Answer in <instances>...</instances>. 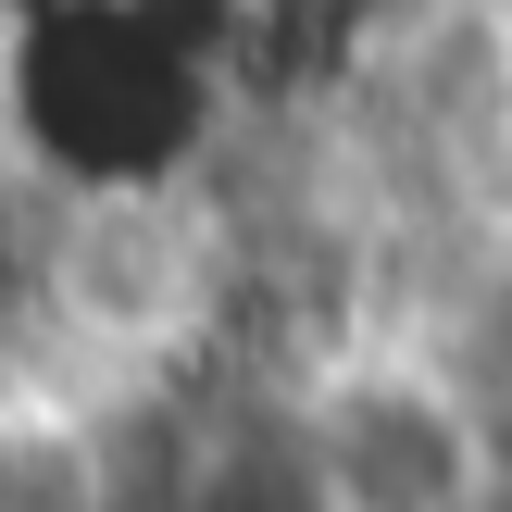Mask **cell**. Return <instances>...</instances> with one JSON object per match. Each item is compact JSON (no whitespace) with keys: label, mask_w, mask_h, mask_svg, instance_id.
I'll list each match as a JSON object with an SVG mask.
<instances>
[{"label":"cell","mask_w":512,"mask_h":512,"mask_svg":"<svg viewBox=\"0 0 512 512\" xmlns=\"http://www.w3.org/2000/svg\"><path fill=\"white\" fill-rule=\"evenodd\" d=\"M300 512H512V388L438 313H363L275 375Z\"/></svg>","instance_id":"obj_1"}]
</instances>
